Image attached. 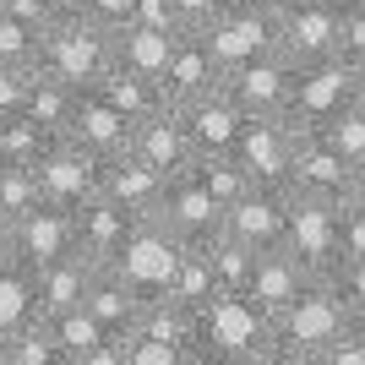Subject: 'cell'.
<instances>
[{"label": "cell", "instance_id": "c3c4849f", "mask_svg": "<svg viewBox=\"0 0 365 365\" xmlns=\"http://www.w3.org/2000/svg\"><path fill=\"white\" fill-rule=\"evenodd\" d=\"M245 6H262V11H273V16H278V11H289L294 0H245Z\"/></svg>", "mask_w": 365, "mask_h": 365}, {"label": "cell", "instance_id": "d6a6232c", "mask_svg": "<svg viewBox=\"0 0 365 365\" xmlns=\"http://www.w3.org/2000/svg\"><path fill=\"white\" fill-rule=\"evenodd\" d=\"M49 142L55 137H49L33 115H22V109H16V115H0V164H38V153H44Z\"/></svg>", "mask_w": 365, "mask_h": 365}, {"label": "cell", "instance_id": "5b68a950", "mask_svg": "<svg viewBox=\"0 0 365 365\" xmlns=\"http://www.w3.org/2000/svg\"><path fill=\"white\" fill-rule=\"evenodd\" d=\"M185 251H191V245H185L164 218H137V224L125 229V240H120V251H115L109 267H115L131 289L158 294V289H169V278H175Z\"/></svg>", "mask_w": 365, "mask_h": 365}, {"label": "cell", "instance_id": "30bf717a", "mask_svg": "<svg viewBox=\"0 0 365 365\" xmlns=\"http://www.w3.org/2000/svg\"><path fill=\"white\" fill-rule=\"evenodd\" d=\"M289 185H245L240 197L224 207V235L229 240L251 245V251H267V245H284V224H289Z\"/></svg>", "mask_w": 365, "mask_h": 365}, {"label": "cell", "instance_id": "5bb4252c", "mask_svg": "<svg viewBox=\"0 0 365 365\" xmlns=\"http://www.w3.org/2000/svg\"><path fill=\"white\" fill-rule=\"evenodd\" d=\"M153 218H164L185 245H207L213 235H224V202H218L191 169L164 185V202H158V213H153Z\"/></svg>", "mask_w": 365, "mask_h": 365}, {"label": "cell", "instance_id": "ffe728a7", "mask_svg": "<svg viewBox=\"0 0 365 365\" xmlns=\"http://www.w3.org/2000/svg\"><path fill=\"white\" fill-rule=\"evenodd\" d=\"M71 224H76V251H82L88 262H98V267H109L115 251H120V240H125V229L137 224V218L93 191L88 202H76V207H71Z\"/></svg>", "mask_w": 365, "mask_h": 365}, {"label": "cell", "instance_id": "484cf974", "mask_svg": "<svg viewBox=\"0 0 365 365\" xmlns=\"http://www.w3.org/2000/svg\"><path fill=\"white\" fill-rule=\"evenodd\" d=\"M44 327L55 333V344H61L66 365H88L93 354H98V344L109 338V327L98 317H93L88 305H71V311H55V317H44Z\"/></svg>", "mask_w": 365, "mask_h": 365}, {"label": "cell", "instance_id": "f1b7e54d", "mask_svg": "<svg viewBox=\"0 0 365 365\" xmlns=\"http://www.w3.org/2000/svg\"><path fill=\"white\" fill-rule=\"evenodd\" d=\"M202 251H207V267H213V278H218V294H245L251 289V273H257V251H251V245L229 240V235H213Z\"/></svg>", "mask_w": 365, "mask_h": 365}, {"label": "cell", "instance_id": "e0dca14e", "mask_svg": "<svg viewBox=\"0 0 365 365\" xmlns=\"http://www.w3.org/2000/svg\"><path fill=\"white\" fill-rule=\"evenodd\" d=\"M125 148L137 153L142 164H153L164 180H175V175H185V169L197 164V148L185 137V120H180L175 104H158L148 120L131 125V142H125Z\"/></svg>", "mask_w": 365, "mask_h": 365}, {"label": "cell", "instance_id": "836d02e7", "mask_svg": "<svg viewBox=\"0 0 365 365\" xmlns=\"http://www.w3.org/2000/svg\"><path fill=\"white\" fill-rule=\"evenodd\" d=\"M44 202V191H38V175H33V164H0V218H22L33 213Z\"/></svg>", "mask_w": 365, "mask_h": 365}, {"label": "cell", "instance_id": "d4e9b609", "mask_svg": "<svg viewBox=\"0 0 365 365\" xmlns=\"http://www.w3.org/2000/svg\"><path fill=\"white\" fill-rule=\"evenodd\" d=\"M175 38H180V33H158V28H142V22H125V28H115V66L158 82L164 66H169Z\"/></svg>", "mask_w": 365, "mask_h": 365}, {"label": "cell", "instance_id": "9c48e42d", "mask_svg": "<svg viewBox=\"0 0 365 365\" xmlns=\"http://www.w3.org/2000/svg\"><path fill=\"white\" fill-rule=\"evenodd\" d=\"M284 251H289L311 278L327 273L338 262V202L294 197L289 202V224H284Z\"/></svg>", "mask_w": 365, "mask_h": 365}, {"label": "cell", "instance_id": "3957f363", "mask_svg": "<svg viewBox=\"0 0 365 365\" xmlns=\"http://www.w3.org/2000/svg\"><path fill=\"white\" fill-rule=\"evenodd\" d=\"M33 66L55 82H66L71 93H88L115 66V33L104 22H93L88 11H61L38 33V61Z\"/></svg>", "mask_w": 365, "mask_h": 365}, {"label": "cell", "instance_id": "f5cc1de1", "mask_svg": "<svg viewBox=\"0 0 365 365\" xmlns=\"http://www.w3.org/2000/svg\"><path fill=\"white\" fill-rule=\"evenodd\" d=\"M360 93H365V61H360Z\"/></svg>", "mask_w": 365, "mask_h": 365}, {"label": "cell", "instance_id": "8992f818", "mask_svg": "<svg viewBox=\"0 0 365 365\" xmlns=\"http://www.w3.org/2000/svg\"><path fill=\"white\" fill-rule=\"evenodd\" d=\"M202 44L213 49L218 71H235V66L278 49V16L262 11V6H245V0H229L224 11L202 28Z\"/></svg>", "mask_w": 365, "mask_h": 365}, {"label": "cell", "instance_id": "bcb514c9", "mask_svg": "<svg viewBox=\"0 0 365 365\" xmlns=\"http://www.w3.org/2000/svg\"><path fill=\"white\" fill-rule=\"evenodd\" d=\"M82 11H88L93 22H104V28L115 33V28H125V22H131V11H137V0H88Z\"/></svg>", "mask_w": 365, "mask_h": 365}, {"label": "cell", "instance_id": "52a82bcc", "mask_svg": "<svg viewBox=\"0 0 365 365\" xmlns=\"http://www.w3.org/2000/svg\"><path fill=\"white\" fill-rule=\"evenodd\" d=\"M289 153H294V125L284 115H245L229 158L245 169L251 185H289Z\"/></svg>", "mask_w": 365, "mask_h": 365}, {"label": "cell", "instance_id": "b9f144b4", "mask_svg": "<svg viewBox=\"0 0 365 365\" xmlns=\"http://www.w3.org/2000/svg\"><path fill=\"white\" fill-rule=\"evenodd\" d=\"M322 365H365V327H354V322H349V327L327 344Z\"/></svg>", "mask_w": 365, "mask_h": 365}, {"label": "cell", "instance_id": "83f0119b", "mask_svg": "<svg viewBox=\"0 0 365 365\" xmlns=\"http://www.w3.org/2000/svg\"><path fill=\"white\" fill-rule=\"evenodd\" d=\"M33 317H38V284H33V273L22 262H0V338H11Z\"/></svg>", "mask_w": 365, "mask_h": 365}, {"label": "cell", "instance_id": "6da1fadb", "mask_svg": "<svg viewBox=\"0 0 365 365\" xmlns=\"http://www.w3.org/2000/svg\"><path fill=\"white\" fill-rule=\"evenodd\" d=\"M202 365H273V317L251 294H213L197 311Z\"/></svg>", "mask_w": 365, "mask_h": 365}, {"label": "cell", "instance_id": "7a4b0ae2", "mask_svg": "<svg viewBox=\"0 0 365 365\" xmlns=\"http://www.w3.org/2000/svg\"><path fill=\"white\" fill-rule=\"evenodd\" d=\"M349 322V305L327 278H305V289L284 311H273V365H322L327 344Z\"/></svg>", "mask_w": 365, "mask_h": 365}, {"label": "cell", "instance_id": "74e56055", "mask_svg": "<svg viewBox=\"0 0 365 365\" xmlns=\"http://www.w3.org/2000/svg\"><path fill=\"white\" fill-rule=\"evenodd\" d=\"M38 61V33L28 22H16L11 11H0V66H28Z\"/></svg>", "mask_w": 365, "mask_h": 365}, {"label": "cell", "instance_id": "7dc6e473", "mask_svg": "<svg viewBox=\"0 0 365 365\" xmlns=\"http://www.w3.org/2000/svg\"><path fill=\"white\" fill-rule=\"evenodd\" d=\"M0 262H11V218H0Z\"/></svg>", "mask_w": 365, "mask_h": 365}, {"label": "cell", "instance_id": "f546056e", "mask_svg": "<svg viewBox=\"0 0 365 365\" xmlns=\"http://www.w3.org/2000/svg\"><path fill=\"white\" fill-rule=\"evenodd\" d=\"M71 109H76V93L66 88V82H55V76H44V71L33 76V93H28V104H22V115H33L49 137H66Z\"/></svg>", "mask_w": 365, "mask_h": 365}, {"label": "cell", "instance_id": "f907efd6", "mask_svg": "<svg viewBox=\"0 0 365 365\" xmlns=\"http://www.w3.org/2000/svg\"><path fill=\"white\" fill-rule=\"evenodd\" d=\"M55 6H61V11H82V6H88V0H55Z\"/></svg>", "mask_w": 365, "mask_h": 365}, {"label": "cell", "instance_id": "2e32d148", "mask_svg": "<svg viewBox=\"0 0 365 365\" xmlns=\"http://www.w3.org/2000/svg\"><path fill=\"white\" fill-rule=\"evenodd\" d=\"M164 185H169V180H164L153 164H142L131 148L98 158V197H109L115 207H125L131 218H153V213H158Z\"/></svg>", "mask_w": 365, "mask_h": 365}, {"label": "cell", "instance_id": "cb8c5ba5", "mask_svg": "<svg viewBox=\"0 0 365 365\" xmlns=\"http://www.w3.org/2000/svg\"><path fill=\"white\" fill-rule=\"evenodd\" d=\"M142 300H148V294L131 289L115 267H98V273H93V284H88V294H82V305L104 322L109 333H131V327H137V317H142Z\"/></svg>", "mask_w": 365, "mask_h": 365}, {"label": "cell", "instance_id": "d6986e66", "mask_svg": "<svg viewBox=\"0 0 365 365\" xmlns=\"http://www.w3.org/2000/svg\"><path fill=\"white\" fill-rule=\"evenodd\" d=\"M224 71H218L213 49L202 44V33H180L175 49H169V66L158 76V93H164V104H185V98H197V93L218 88Z\"/></svg>", "mask_w": 365, "mask_h": 365}, {"label": "cell", "instance_id": "44dd1931", "mask_svg": "<svg viewBox=\"0 0 365 365\" xmlns=\"http://www.w3.org/2000/svg\"><path fill=\"white\" fill-rule=\"evenodd\" d=\"M66 137H71L76 148H88L93 158H109V153H120L125 142H131V120H125L109 98H98V93L88 88V93H76V109H71Z\"/></svg>", "mask_w": 365, "mask_h": 365}, {"label": "cell", "instance_id": "db71d44e", "mask_svg": "<svg viewBox=\"0 0 365 365\" xmlns=\"http://www.w3.org/2000/svg\"><path fill=\"white\" fill-rule=\"evenodd\" d=\"M354 197H360V202H365V191H354Z\"/></svg>", "mask_w": 365, "mask_h": 365}, {"label": "cell", "instance_id": "7c38bea8", "mask_svg": "<svg viewBox=\"0 0 365 365\" xmlns=\"http://www.w3.org/2000/svg\"><path fill=\"white\" fill-rule=\"evenodd\" d=\"M76 251V224H71V207L61 202H38L33 213H22L11 224V262H22L28 273L49 267Z\"/></svg>", "mask_w": 365, "mask_h": 365}, {"label": "cell", "instance_id": "8d00e7d4", "mask_svg": "<svg viewBox=\"0 0 365 365\" xmlns=\"http://www.w3.org/2000/svg\"><path fill=\"white\" fill-rule=\"evenodd\" d=\"M354 257H365V202L344 197L338 202V262H354ZM333 267H327V273H333Z\"/></svg>", "mask_w": 365, "mask_h": 365}, {"label": "cell", "instance_id": "d590c367", "mask_svg": "<svg viewBox=\"0 0 365 365\" xmlns=\"http://www.w3.org/2000/svg\"><path fill=\"white\" fill-rule=\"evenodd\" d=\"M191 175H197V180L207 185V191H213V197L224 202V207H229L235 197H240L245 185H251V180H245V169L235 164L229 153H218V158H197V164H191Z\"/></svg>", "mask_w": 365, "mask_h": 365}, {"label": "cell", "instance_id": "ba28073f", "mask_svg": "<svg viewBox=\"0 0 365 365\" xmlns=\"http://www.w3.org/2000/svg\"><path fill=\"white\" fill-rule=\"evenodd\" d=\"M289 191L294 197H327L344 202L354 197V164L322 131H294V153H289Z\"/></svg>", "mask_w": 365, "mask_h": 365}, {"label": "cell", "instance_id": "4dcf8cb0", "mask_svg": "<svg viewBox=\"0 0 365 365\" xmlns=\"http://www.w3.org/2000/svg\"><path fill=\"white\" fill-rule=\"evenodd\" d=\"M0 365H66V354L55 344V333L44 327V317H33L28 327L0 338Z\"/></svg>", "mask_w": 365, "mask_h": 365}, {"label": "cell", "instance_id": "1f68e13d", "mask_svg": "<svg viewBox=\"0 0 365 365\" xmlns=\"http://www.w3.org/2000/svg\"><path fill=\"white\" fill-rule=\"evenodd\" d=\"M158 294H175L180 305L202 311V305L218 294V278H213V267H207V251L191 245V251L180 257V267H175V278H169V289H158Z\"/></svg>", "mask_w": 365, "mask_h": 365}, {"label": "cell", "instance_id": "816d5d0a", "mask_svg": "<svg viewBox=\"0 0 365 365\" xmlns=\"http://www.w3.org/2000/svg\"><path fill=\"white\" fill-rule=\"evenodd\" d=\"M349 317H354V327H365V300H360V305H354Z\"/></svg>", "mask_w": 365, "mask_h": 365}, {"label": "cell", "instance_id": "60d3db41", "mask_svg": "<svg viewBox=\"0 0 365 365\" xmlns=\"http://www.w3.org/2000/svg\"><path fill=\"white\" fill-rule=\"evenodd\" d=\"M322 278H327V284H333V289L344 294V305H349V311L365 300V257H354V262H338L333 273H322Z\"/></svg>", "mask_w": 365, "mask_h": 365}, {"label": "cell", "instance_id": "ab89813d", "mask_svg": "<svg viewBox=\"0 0 365 365\" xmlns=\"http://www.w3.org/2000/svg\"><path fill=\"white\" fill-rule=\"evenodd\" d=\"M33 76H38V66H0V115H16V109L28 104L33 93Z\"/></svg>", "mask_w": 365, "mask_h": 365}, {"label": "cell", "instance_id": "681fc988", "mask_svg": "<svg viewBox=\"0 0 365 365\" xmlns=\"http://www.w3.org/2000/svg\"><path fill=\"white\" fill-rule=\"evenodd\" d=\"M354 191H365V158L354 164Z\"/></svg>", "mask_w": 365, "mask_h": 365}, {"label": "cell", "instance_id": "603a6c76", "mask_svg": "<svg viewBox=\"0 0 365 365\" xmlns=\"http://www.w3.org/2000/svg\"><path fill=\"white\" fill-rule=\"evenodd\" d=\"M93 273H98V262H88L82 251H71V257L49 262V267H38V273H33V284H38V317H55V311H71V305H82V294H88Z\"/></svg>", "mask_w": 365, "mask_h": 365}, {"label": "cell", "instance_id": "f6af8a7d", "mask_svg": "<svg viewBox=\"0 0 365 365\" xmlns=\"http://www.w3.org/2000/svg\"><path fill=\"white\" fill-rule=\"evenodd\" d=\"M224 6H229V0H175V16H180L185 33H202L218 11H224Z\"/></svg>", "mask_w": 365, "mask_h": 365}, {"label": "cell", "instance_id": "4fadbf2b", "mask_svg": "<svg viewBox=\"0 0 365 365\" xmlns=\"http://www.w3.org/2000/svg\"><path fill=\"white\" fill-rule=\"evenodd\" d=\"M338 16L344 0H294L289 11H278V49L294 66L338 55Z\"/></svg>", "mask_w": 365, "mask_h": 365}, {"label": "cell", "instance_id": "277c9868", "mask_svg": "<svg viewBox=\"0 0 365 365\" xmlns=\"http://www.w3.org/2000/svg\"><path fill=\"white\" fill-rule=\"evenodd\" d=\"M349 98H360V66L344 61V55H322V61L294 66V93L284 120L294 131H322Z\"/></svg>", "mask_w": 365, "mask_h": 365}, {"label": "cell", "instance_id": "9a60e30c", "mask_svg": "<svg viewBox=\"0 0 365 365\" xmlns=\"http://www.w3.org/2000/svg\"><path fill=\"white\" fill-rule=\"evenodd\" d=\"M33 175H38L44 202H61V207H76V202H88L93 191H98V158H93L88 148H76L71 137L49 142V148L38 153Z\"/></svg>", "mask_w": 365, "mask_h": 365}, {"label": "cell", "instance_id": "e575fe53", "mask_svg": "<svg viewBox=\"0 0 365 365\" xmlns=\"http://www.w3.org/2000/svg\"><path fill=\"white\" fill-rule=\"evenodd\" d=\"M322 137L333 142V148L344 153L349 164H360V158H365V93H360V98H349V104L338 109L333 120L322 125Z\"/></svg>", "mask_w": 365, "mask_h": 365}, {"label": "cell", "instance_id": "7bdbcfd3", "mask_svg": "<svg viewBox=\"0 0 365 365\" xmlns=\"http://www.w3.org/2000/svg\"><path fill=\"white\" fill-rule=\"evenodd\" d=\"M0 11H11L16 22H28L33 33H44L55 16H61V6L55 0H0Z\"/></svg>", "mask_w": 365, "mask_h": 365}, {"label": "cell", "instance_id": "8fae6325", "mask_svg": "<svg viewBox=\"0 0 365 365\" xmlns=\"http://www.w3.org/2000/svg\"><path fill=\"white\" fill-rule=\"evenodd\" d=\"M224 93L245 115H284V109H289V93H294V61L284 49H267L257 61L224 71Z\"/></svg>", "mask_w": 365, "mask_h": 365}, {"label": "cell", "instance_id": "f35d334b", "mask_svg": "<svg viewBox=\"0 0 365 365\" xmlns=\"http://www.w3.org/2000/svg\"><path fill=\"white\" fill-rule=\"evenodd\" d=\"M338 55L360 66L365 61V0H344V16H338Z\"/></svg>", "mask_w": 365, "mask_h": 365}, {"label": "cell", "instance_id": "ac0fdd59", "mask_svg": "<svg viewBox=\"0 0 365 365\" xmlns=\"http://www.w3.org/2000/svg\"><path fill=\"white\" fill-rule=\"evenodd\" d=\"M175 109H180L185 137H191L197 158H218V153H229L235 137H240V125H245V109L224 93V82L207 88V93H197V98H185V104H175Z\"/></svg>", "mask_w": 365, "mask_h": 365}, {"label": "cell", "instance_id": "ee69618b", "mask_svg": "<svg viewBox=\"0 0 365 365\" xmlns=\"http://www.w3.org/2000/svg\"><path fill=\"white\" fill-rule=\"evenodd\" d=\"M131 22H142V28H158V33H185V28H180V16H175V0H137Z\"/></svg>", "mask_w": 365, "mask_h": 365}, {"label": "cell", "instance_id": "4316f807", "mask_svg": "<svg viewBox=\"0 0 365 365\" xmlns=\"http://www.w3.org/2000/svg\"><path fill=\"white\" fill-rule=\"evenodd\" d=\"M98 98H109V104L120 109L125 120L137 125V120H148L153 109L164 104V93H158V82H148V76H137V71H120V66H109L104 76H98Z\"/></svg>", "mask_w": 365, "mask_h": 365}, {"label": "cell", "instance_id": "7402d4cb", "mask_svg": "<svg viewBox=\"0 0 365 365\" xmlns=\"http://www.w3.org/2000/svg\"><path fill=\"white\" fill-rule=\"evenodd\" d=\"M305 278H311V273H305L284 245H267V251H257V273H251V289H245V294L273 317V311H284V305L305 289Z\"/></svg>", "mask_w": 365, "mask_h": 365}]
</instances>
